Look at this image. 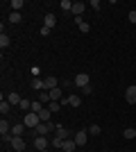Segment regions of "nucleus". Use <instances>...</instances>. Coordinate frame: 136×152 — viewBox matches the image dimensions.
Listing matches in <instances>:
<instances>
[{
	"mask_svg": "<svg viewBox=\"0 0 136 152\" xmlns=\"http://www.w3.org/2000/svg\"><path fill=\"white\" fill-rule=\"evenodd\" d=\"M9 145H12L14 152H25V141H23V136H14Z\"/></svg>",
	"mask_w": 136,
	"mask_h": 152,
	"instance_id": "nucleus-4",
	"label": "nucleus"
},
{
	"mask_svg": "<svg viewBox=\"0 0 136 152\" xmlns=\"http://www.w3.org/2000/svg\"><path fill=\"white\" fill-rule=\"evenodd\" d=\"M20 100H23V98H20V95L16 93V91H12V93L7 95V102H9L12 107H14V104H20Z\"/></svg>",
	"mask_w": 136,
	"mask_h": 152,
	"instance_id": "nucleus-13",
	"label": "nucleus"
},
{
	"mask_svg": "<svg viewBox=\"0 0 136 152\" xmlns=\"http://www.w3.org/2000/svg\"><path fill=\"white\" fill-rule=\"evenodd\" d=\"M50 145H55V148H57V150H61V145H64V139H59V136H52Z\"/></svg>",
	"mask_w": 136,
	"mask_h": 152,
	"instance_id": "nucleus-25",
	"label": "nucleus"
},
{
	"mask_svg": "<svg viewBox=\"0 0 136 152\" xmlns=\"http://www.w3.org/2000/svg\"><path fill=\"white\" fill-rule=\"evenodd\" d=\"M59 107H61V102H57V100H52L50 104H48V109H50L52 114H57V111H59Z\"/></svg>",
	"mask_w": 136,
	"mask_h": 152,
	"instance_id": "nucleus-30",
	"label": "nucleus"
},
{
	"mask_svg": "<svg viewBox=\"0 0 136 152\" xmlns=\"http://www.w3.org/2000/svg\"><path fill=\"white\" fill-rule=\"evenodd\" d=\"M48 145H50V141L45 136H34V148L36 150H48Z\"/></svg>",
	"mask_w": 136,
	"mask_h": 152,
	"instance_id": "nucleus-6",
	"label": "nucleus"
},
{
	"mask_svg": "<svg viewBox=\"0 0 136 152\" xmlns=\"http://www.w3.org/2000/svg\"><path fill=\"white\" fill-rule=\"evenodd\" d=\"M59 7H61L64 12H71V9H73V2H71V0H61V2H59Z\"/></svg>",
	"mask_w": 136,
	"mask_h": 152,
	"instance_id": "nucleus-28",
	"label": "nucleus"
},
{
	"mask_svg": "<svg viewBox=\"0 0 136 152\" xmlns=\"http://www.w3.org/2000/svg\"><path fill=\"white\" fill-rule=\"evenodd\" d=\"M50 100H57V102H61V89H59V86L50 91Z\"/></svg>",
	"mask_w": 136,
	"mask_h": 152,
	"instance_id": "nucleus-22",
	"label": "nucleus"
},
{
	"mask_svg": "<svg viewBox=\"0 0 136 152\" xmlns=\"http://www.w3.org/2000/svg\"><path fill=\"white\" fill-rule=\"evenodd\" d=\"M68 104H71V107H79V104H82V98H79V95H68Z\"/></svg>",
	"mask_w": 136,
	"mask_h": 152,
	"instance_id": "nucleus-19",
	"label": "nucleus"
},
{
	"mask_svg": "<svg viewBox=\"0 0 136 152\" xmlns=\"http://www.w3.org/2000/svg\"><path fill=\"white\" fill-rule=\"evenodd\" d=\"M86 141H89V132H86V129H82V132L75 134V143H77V148L86 145Z\"/></svg>",
	"mask_w": 136,
	"mask_h": 152,
	"instance_id": "nucleus-8",
	"label": "nucleus"
},
{
	"mask_svg": "<svg viewBox=\"0 0 136 152\" xmlns=\"http://www.w3.org/2000/svg\"><path fill=\"white\" fill-rule=\"evenodd\" d=\"M23 129H25V123H16V125L12 127V134L14 136H23Z\"/></svg>",
	"mask_w": 136,
	"mask_h": 152,
	"instance_id": "nucleus-16",
	"label": "nucleus"
},
{
	"mask_svg": "<svg viewBox=\"0 0 136 152\" xmlns=\"http://www.w3.org/2000/svg\"><path fill=\"white\" fill-rule=\"evenodd\" d=\"M55 132H57V134H55V136H59V139H68V134H71V132H68V129H66V127H61V125H57V129H55Z\"/></svg>",
	"mask_w": 136,
	"mask_h": 152,
	"instance_id": "nucleus-17",
	"label": "nucleus"
},
{
	"mask_svg": "<svg viewBox=\"0 0 136 152\" xmlns=\"http://www.w3.org/2000/svg\"><path fill=\"white\" fill-rule=\"evenodd\" d=\"M127 18H129V23H132V25H136V9H132Z\"/></svg>",
	"mask_w": 136,
	"mask_h": 152,
	"instance_id": "nucleus-32",
	"label": "nucleus"
},
{
	"mask_svg": "<svg viewBox=\"0 0 136 152\" xmlns=\"http://www.w3.org/2000/svg\"><path fill=\"white\" fill-rule=\"evenodd\" d=\"M89 80H91V77L86 75V73H77V75H75V80H73V84H75V86H79V89H84V86H89Z\"/></svg>",
	"mask_w": 136,
	"mask_h": 152,
	"instance_id": "nucleus-3",
	"label": "nucleus"
},
{
	"mask_svg": "<svg viewBox=\"0 0 136 152\" xmlns=\"http://www.w3.org/2000/svg\"><path fill=\"white\" fill-rule=\"evenodd\" d=\"M0 134H2V136H5V134H12V125L7 123V118L0 121Z\"/></svg>",
	"mask_w": 136,
	"mask_h": 152,
	"instance_id": "nucleus-14",
	"label": "nucleus"
},
{
	"mask_svg": "<svg viewBox=\"0 0 136 152\" xmlns=\"http://www.w3.org/2000/svg\"><path fill=\"white\" fill-rule=\"evenodd\" d=\"M9 111H12V104H9L7 100H2V102H0V114H2V116H7Z\"/></svg>",
	"mask_w": 136,
	"mask_h": 152,
	"instance_id": "nucleus-18",
	"label": "nucleus"
},
{
	"mask_svg": "<svg viewBox=\"0 0 136 152\" xmlns=\"http://www.w3.org/2000/svg\"><path fill=\"white\" fill-rule=\"evenodd\" d=\"M59 86V82H57V77H45L43 80V91H52V89H57Z\"/></svg>",
	"mask_w": 136,
	"mask_h": 152,
	"instance_id": "nucleus-7",
	"label": "nucleus"
},
{
	"mask_svg": "<svg viewBox=\"0 0 136 152\" xmlns=\"http://www.w3.org/2000/svg\"><path fill=\"white\" fill-rule=\"evenodd\" d=\"M39 152H48V150H39Z\"/></svg>",
	"mask_w": 136,
	"mask_h": 152,
	"instance_id": "nucleus-35",
	"label": "nucleus"
},
{
	"mask_svg": "<svg viewBox=\"0 0 136 152\" xmlns=\"http://www.w3.org/2000/svg\"><path fill=\"white\" fill-rule=\"evenodd\" d=\"M59 152H64V150H59Z\"/></svg>",
	"mask_w": 136,
	"mask_h": 152,
	"instance_id": "nucleus-36",
	"label": "nucleus"
},
{
	"mask_svg": "<svg viewBox=\"0 0 136 152\" xmlns=\"http://www.w3.org/2000/svg\"><path fill=\"white\" fill-rule=\"evenodd\" d=\"M41 109H43V104H41L39 100H34L32 102V111H34V114H41Z\"/></svg>",
	"mask_w": 136,
	"mask_h": 152,
	"instance_id": "nucleus-31",
	"label": "nucleus"
},
{
	"mask_svg": "<svg viewBox=\"0 0 136 152\" xmlns=\"http://www.w3.org/2000/svg\"><path fill=\"white\" fill-rule=\"evenodd\" d=\"M23 123H25V127H30V129H36V125L41 123V118H39V114L27 111V114H23Z\"/></svg>",
	"mask_w": 136,
	"mask_h": 152,
	"instance_id": "nucleus-1",
	"label": "nucleus"
},
{
	"mask_svg": "<svg viewBox=\"0 0 136 152\" xmlns=\"http://www.w3.org/2000/svg\"><path fill=\"white\" fill-rule=\"evenodd\" d=\"M55 25H57V16H55V14H45V18H43V27L52 30Z\"/></svg>",
	"mask_w": 136,
	"mask_h": 152,
	"instance_id": "nucleus-9",
	"label": "nucleus"
},
{
	"mask_svg": "<svg viewBox=\"0 0 136 152\" xmlns=\"http://www.w3.org/2000/svg\"><path fill=\"white\" fill-rule=\"evenodd\" d=\"M9 5H12V9H14V12H20V9L25 7V5H23V0H12Z\"/></svg>",
	"mask_w": 136,
	"mask_h": 152,
	"instance_id": "nucleus-24",
	"label": "nucleus"
},
{
	"mask_svg": "<svg viewBox=\"0 0 136 152\" xmlns=\"http://www.w3.org/2000/svg\"><path fill=\"white\" fill-rule=\"evenodd\" d=\"M30 86H32L34 91H43V80H32V82H30Z\"/></svg>",
	"mask_w": 136,
	"mask_h": 152,
	"instance_id": "nucleus-23",
	"label": "nucleus"
},
{
	"mask_svg": "<svg viewBox=\"0 0 136 152\" xmlns=\"http://www.w3.org/2000/svg\"><path fill=\"white\" fill-rule=\"evenodd\" d=\"M75 23H77V27H79V32H82V34H86V32L91 30V25L82 18V16H77V18H75Z\"/></svg>",
	"mask_w": 136,
	"mask_h": 152,
	"instance_id": "nucleus-11",
	"label": "nucleus"
},
{
	"mask_svg": "<svg viewBox=\"0 0 136 152\" xmlns=\"http://www.w3.org/2000/svg\"><path fill=\"white\" fill-rule=\"evenodd\" d=\"M86 132H89V134H91V136H97V134L102 132V129H100V125H95V123H93V125H91V127H89V129H86Z\"/></svg>",
	"mask_w": 136,
	"mask_h": 152,
	"instance_id": "nucleus-26",
	"label": "nucleus"
},
{
	"mask_svg": "<svg viewBox=\"0 0 136 152\" xmlns=\"http://www.w3.org/2000/svg\"><path fill=\"white\" fill-rule=\"evenodd\" d=\"M123 136H125V139H136V129H134V127H127V129L123 132Z\"/></svg>",
	"mask_w": 136,
	"mask_h": 152,
	"instance_id": "nucleus-27",
	"label": "nucleus"
},
{
	"mask_svg": "<svg viewBox=\"0 0 136 152\" xmlns=\"http://www.w3.org/2000/svg\"><path fill=\"white\" fill-rule=\"evenodd\" d=\"M125 100L129 102V104H136V86H134V84L125 89Z\"/></svg>",
	"mask_w": 136,
	"mask_h": 152,
	"instance_id": "nucleus-5",
	"label": "nucleus"
},
{
	"mask_svg": "<svg viewBox=\"0 0 136 152\" xmlns=\"http://www.w3.org/2000/svg\"><path fill=\"white\" fill-rule=\"evenodd\" d=\"M75 148H77L75 139H66V141H64V145H61V150H64V152H73Z\"/></svg>",
	"mask_w": 136,
	"mask_h": 152,
	"instance_id": "nucleus-12",
	"label": "nucleus"
},
{
	"mask_svg": "<svg viewBox=\"0 0 136 152\" xmlns=\"http://www.w3.org/2000/svg\"><path fill=\"white\" fill-rule=\"evenodd\" d=\"M55 129H57V125H52V123H39L36 129H34V134H36V136H45V134L55 132Z\"/></svg>",
	"mask_w": 136,
	"mask_h": 152,
	"instance_id": "nucleus-2",
	"label": "nucleus"
},
{
	"mask_svg": "<svg viewBox=\"0 0 136 152\" xmlns=\"http://www.w3.org/2000/svg\"><path fill=\"white\" fill-rule=\"evenodd\" d=\"M50 116H52V111L48 107H43V109H41V114H39V118H41V123H50Z\"/></svg>",
	"mask_w": 136,
	"mask_h": 152,
	"instance_id": "nucleus-15",
	"label": "nucleus"
},
{
	"mask_svg": "<svg viewBox=\"0 0 136 152\" xmlns=\"http://www.w3.org/2000/svg\"><path fill=\"white\" fill-rule=\"evenodd\" d=\"M20 20H23L20 12H12V14H9V23H14V25H16V23H20Z\"/></svg>",
	"mask_w": 136,
	"mask_h": 152,
	"instance_id": "nucleus-21",
	"label": "nucleus"
},
{
	"mask_svg": "<svg viewBox=\"0 0 136 152\" xmlns=\"http://www.w3.org/2000/svg\"><path fill=\"white\" fill-rule=\"evenodd\" d=\"M79 91H82L84 95H91V93H93V89H91V84H89V86H84V89H79Z\"/></svg>",
	"mask_w": 136,
	"mask_h": 152,
	"instance_id": "nucleus-34",
	"label": "nucleus"
},
{
	"mask_svg": "<svg viewBox=\"0 0 136 152\" xmlns=\"http://www.w3.org/2000/svg\"><path fill=\"white\" fill-rule=\"evenodd\" d=\"M39 102L41 104H50V91H41V98H39Z\"/></svg>",
	"mask_w": 136,
	"mask_h": 152,
	"instance_id": "nucleus-20",
	"label": "nucleus"
},
{
	"mask_svg": "<svg viewBox=\"0 0 136 152\" xmlns=\"http://www.w3.org/2000/svg\"><path fill=\"white\" fill-rule=\"evenodd\" d=\"M89 7H93V9L97 12V9H100V0H91V2H89Z\"/></svg>",
	"mask_w": 136,
	"mask_h": 152,
	"instance_id": "nucleus-33",
	"label": "nucleus"
},
{
	"mask_svg": "<svg viewBox=\"0 0 136 152\" xmlns=\"http://www.w3.org/2000/svg\"><path fill=\"white\" fill-rule=\"evenodd\" d=\"M86 7H89L86 2H73V9H71V12L75 14V18H77V16H82V14H84Z\"/></svg>",
	"mask_w": 136,
	"mask_h": 152,
	"instance_id": "nucleus-10",
	"label": "nucleus"
},
{
	"mask_svg": "<svg viewBox=\"0 0 136 152\" xmlns=\"http://www.w3.org/2000/svg\"><path fill=\"white\" fill-rule=\"evenodd\" d=\"M9 43H12V41H9V37H7L5 32H2V34H0V48H7Z\"/></svg>",
	"mask_w": 136,
	"mask_h": 152,
	"instance_id": "nucleus-29",
	"label": "nucleus"
}]
</instances>
